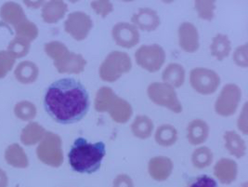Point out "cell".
I'll return each mask as SVG.
<instances>
[{
	"label": "cell",
	"mask_w": 248,
	"mask_h": 187,
	"mask_svg": "<svg viewBox=\"0 0 248 187\" xmlns=\"http://www.w3.org/2000/svg\"><path fill=\"white\" fill-rule=\"evenodd\" d=\"M90 106L88 89L75 78L59 79L46 90V112L59 124L68 125L82 120L87 116Z\"/></svg>",
	"instance_id": "cell-1"
},
{
	"label": "cell",
	"mask_w": 248,
	"mask_h": 187,
	"mask_svg": "<svg viewBox=\"0 0 248 187\" xmlns=\"http://www.w3.org/2000/svg\"><path fill=\"white\" fill-rule=\"evenodd\" d=\"M105 154L106 146L103 142L90 143L87 139L79 137L69 151V164L78 173L91 174L100 170Z\"/></svg>",
	"instance_id": "cell-2"
},
{
	"label": "cell",
	"mask_w": 248,
	"mask_h": 187,
	"mask_svg": "<svg viewBox=\"0 0 248 187\" xmlns=\"http://www.w3.org/2000/svg\"><path fill=\"white\" fill-rule=\"evenodd\" d=\"M61 139L50 132L46 133L45 137L36 149L38 158L46 165L59 167L62 163V152Z\"/></svg>",
	"instance_id": "cell-3"
},
{
	"label": "cell",
	"mask_w": 248,
	"mask_h": 187,
	"mask_svg": "<svg viewBox=\"0 0 248 187\" xmlns=\"http://www.w3.org/2000/svg\"><path fill=\"white\" fill-rule=\"evenodd\" d=\"M0 17L7 23L11 24L14 28L27 20L23 8L15 2H6L0 9Z\"/></svg>",
	"instance_id": "cell-4"
},
{
	"label": "cell",
	"mask_w": 248,
	"mask_h": 187,
	"mask_svg": "<svg viewBox=\"0 0 248 187\" xmlns=\"http://www.w3.org/2000/svg\"><path fill=\"white\" fill-rule=\"evenodd\" d=\"M5 160L9 165L17 169H25L29 166L28 157L23 147L18 143H12L6 148Z\"/></svg>",
	"instance_id": "cell-5"
},
{
	"label": "cell",
	"mask_w": 248,
	"mask_h": 187,
	"mask_svg": "<svg viewBox=\"0 0 248 187\" xmlns=\"http://www.w3.org/2000/svg\"><path fill=\"white\" fill-rule=\"evenodd\" d=\"M39 70L36 65L30 62L24 61L16 66L14 71V77L22 84H32L37 79Z\"/></svg>",
	"instance_id": "cell-6"
},
{
	"label": "cell",
	"mask_w": 248,
	"mask_h": 187,
	"mask_svg": "<svg viewBox=\"0 0 248 187\" xmlns=\"http://www.w3.org/2000/svg\"><path fill=\"white\" fill-rule=\"evenodd\" d=\"M132 21L142 30H155L159 23V18L155 11L149 9H141L132 17Z\"/></svg>",
	"instance_id": "cell-7"
},
{
	"label": "cell",
	"mask_w": 248,
	"mask_h": 187,
	"mask_svg": "<svg viewBox=\"0 0 248 187\" xmlns=\"http://www.w3.org/2000/svg\"><path fill=\"white\" fill-rule=\"evenodd\" d=\"M66 9V5L63 2L50 1L46 4L42 10V18L46 22L54 23L63 17Z\"/></svg>",
	"instance_id": "cell-8"
},
{
	"label": "cell",
	"mask_w": 248,
	"mask_h": 187,
	"mask_svg": "<svg viewBox=\"0 0 248 187\" xmlns=\"http://www.w3.org/2000/svg\"><path fill=\"white\" fill-rule=\"evenodd\" d=\"M45 130L37 123L31 122L25 126L21 133V142L24 145H34L44 138Z\"/></svg>",
	"instance_id": "cell-9"
},
{
	"label": "cell",
	"mask_w": 248,
	"mask_h": 187,
	"mask_svg": "<svg viewBox=\"0 0 248 187\" xmlns=\"http://www.w3.org/2000/svg\"><path fill=\"white\" fill-rule=\"evenodd\" d=\"M31 42L20 36H15L8 46V52L16 60L21 59L28 54Z\"/></svg>",
	"instance_id": "cell-10"
},
{
	"label": "cell",
	"mask_w": 248,
	"mask_h": 187,
	"mask_svg": "<svg viewBox=\"0 0 248 187\" xmlns=\"http://www.w3.org/2000/svg\"><path fill=\"white\" fill-rule=\"evenodd\" d=\"M14 114L23 121H30L36 116V108L31 102L23 101L14 106Z\"/></svg>",
	"instance_id": "cell-11"
},
{
	"label": "cell",
	"mask_w": 248,
	"mask_h": 187,
	"mask_svg": "<svg viewBox=\"0 0 248 187\" xmlns=\"http://www.w3.org/2000/svg\"><path fill=\"white\" fill-rule=\"evenodd\" d=\"M14 29L16 32V36L23 37L30 42L34 40L38 35V29L36 25L33 22H29L28 20L22 22Z\"/></svg>",
	"instance_id": "cell-12"
},
{
	"label": "cell",
	"mask_w": 248,
	"mask_h": 187,
	"mask_svg": "<svg viewBox=\"0 0 248 187\" xmlns=\"http://www.w3.org/2000/svg\"><path fill=\"white\" fill-rule=\"evenodd\" d=\"M15 59L7 51H0V79L4 78L12 71L15 65Z\"/></svg>",
	"instance_id": "cell-13"
},
{
	"label": "cell",
	"mask_w": 248,
	"mask_h": 187,
	"mask_svg": "<svg viewBox=\"0 0 248 187\" xmlns=\"http://www.w3.org/2000/svg\"><path fill=\"white\" fill-rule=\"evenodd\" d=\"M187 187H218L217 183L212 177L201 175L195 178Z\"/></svg>",
	"instance_id": "cell-14"
},
{
	"label": "cell",
	"mask_w": 248,
	"mask_h": 187,
	"mask_svg": "<svg viewBox=\"0 0 248 187\" xmlns=\"http://www.w3.org/2000/svg\"><path fill=\"white\" fill-rule=\"evenodd\" d=\"M113 187H134L131 179L126 175H120L113 183Z\"/></svg>",
	"instance_id": "cell-15"
},
{
	"label": "cell",
	"mask_w": 248,
	"mask_h": 187,
	"mask_svg": "<svg viewBox=\"0 0 248 187\" xmlns=\"http://www.w3.org/2000/svg\"><path fill=\"white\" fill-rule=\"evenodd\" d=\"M9 186V178L7 173L0 169V187H8Z\"/></svg>",
	"instance_id": "cell-16"
}]
</instances>
